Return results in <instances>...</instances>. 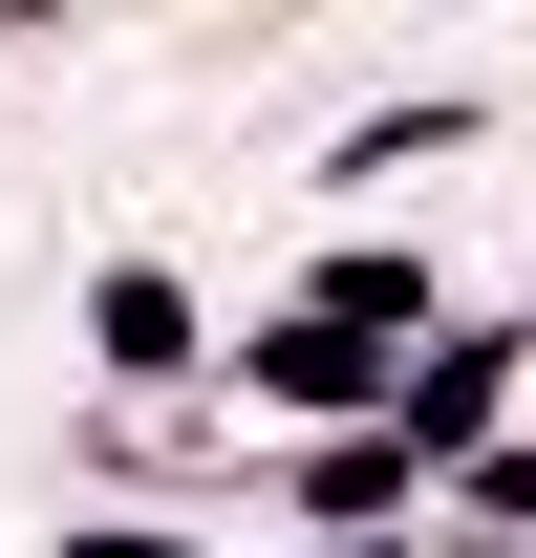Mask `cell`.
<instances>
[{
  "instance_id": "2",
  "label": "cell",
  "mask_w": 536,
  "mask_h": 558,
  "mask_svg": "<svg viewBox=\"0 0 536 558\" xmlns=\"http://www.w3.org/2000/svg\"><path fill=\"white\" fill-rule=\"evenodd\" d=\"M258 387H279V409H387V344H343V323H279V344H258Z\"/></svg>"
},
{
  "instance_id": "3",
  "label": "cell",
  "mask_w": 536,
  "mask_h": 558,
  "mask_svg": "<svg viewBox=\"0 0 536 558\" xmlns=\"http://www.w3.org/2000/svg\"><path fill=\"white\" fill-rule=\"evenodd\" d=\"M65 558H194V537H130V515H65Z\"/></svg>"
},
{
  "instance_id": "1",
  "label": "cell",
  "mask_w": 536,
  "mask_h": 558,
  "mask_svg": "<svg viewBox=\"0 0 536 558\" xmlns=\"http://www.w3.org/2000/svg\"><path fill=\"white\" fill-rule=\"evenodd\" d=\"M86 344L130 365V387H172V365H194V301H172L150 258H108V301H86Z\"/></svg>"
}]
</instances>
